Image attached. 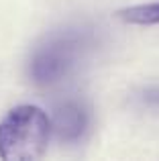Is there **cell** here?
Here are the masks:
<instances>
[{
	"instance_id": "2",
	"label": "cell",
	"mask_w": 159,
	"mask_h": 161,
	"mask_svg": "<svg viewBox=\"0 0 159 161\" xmlns=\"http://www.w3.org/2000/svg\"><path fill=\"white\" fill-rule=\"evenodd\" d=\"M116 16L129 25H159V2L120 8Z\"/></svg>"
},
{
	"instance_id": "1",
	"label": "cell",
	"mask_w": 159,
	"mask_h": 161,
	"mask_svg": "<svg viewBox=\"0 0 159 161\" xmlns=\"http://www.w3.org/2000/svg\"><path fill=\"white\" fill-rule=\"evenodd\" d=\"M49 137L47 112L33 104H20L0 120V159L35 161L47 151Z\"/></svg>"
}]
</instances>
